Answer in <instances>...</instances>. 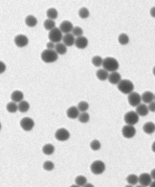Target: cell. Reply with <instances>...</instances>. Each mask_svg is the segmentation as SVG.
I'll use <instances>...</instances> for the list:
<instances>
[{
  "label": "cell",
  "mask_w": 155,
  "mask_h": 187,
  "mask_svg": "<svg viewBox=\"0 0 155 187\" xmlns=\"http://www.w3.org/2000/svg\"><path fill=\"white\" fill-rule=\"evenodd\" d=\"M103 66L104 69H106L108 72H113V71H117L118 70L119 63L115 58L107 57V58L103 59Z\"/></svg>",
  "instance_id": "1"
},
{
  "label": "cell",
  "mask_w": 155,
  "mask_h": 187,
  "mask_svg": "<svg viewBox=\"0 0 155 187\" xmlns=\"http://www.w3.org/2000/svg\"><path fill=\"white\" fill-rule=\"evenodd\" d=\"M57 55L55 49H46L41 53V60L46 63H52L57 60Z\"/></svg>",
  "instance_id": "2"
},
{
  "label": "cell",
  "mask_w": 155,
  "mask_h": 187,
  "mask_svg": "<svg viewBox=\"0 0 155 187\" xmlns=\"http://www.w3.org/2000/svg\"><path fill=\"white\" fill-rule=\"evenodd\" d=\"M118 89L123 94H129L134 90V85L129 80H122L118 84Z\"/></svg>",
  "instance_id": "3"
},
{
  "label": "cell",
  "mask_w": 155,
  "mask_h": 187,
  "mask_svg": "<svg viewBox=\"0 0 155 187\" xmlns=\"http://www.w3.org/2000/svg\"><path fill=\"white\" fill-rule=\"evenodd\" d=\"M48 37H49V41L54 42V43H59L61 41H62L63 38V33L61 32V30L60 28H54L53 30L49 31V34H48Z\"/></svg>",
  "instance_id": "4"
},
{
  "label": "cell",
  "mask_w": 155,
  "mask_h": 187,
  "mask_svg": "<svg viewBox=\"0 0 155 187\" xmlns=\"http://www.w3.org/2000/svg\"><path fill=\"white\" fill-rule=\"evenodd\" d=\"M90 170L94 175H102L105 171V164L102 160H95L90 165Z\"/></svg>",
  "instance_id": "5"
},
{
  "label": "cell",
  "mask_w": 155,
  "mask_h": 187,
  "mask_svg": "<svg viewBox=\"0 0 155 187\" xmlns=\"http://www.w3.org/2000/svg\"><path fill=\"white\" fill-rule=\"evenodd\" d=\"M139 114L136 112V111H128L124 114V120L125 122V124H128V125H135L137 124L139 122Z\"/></svg>",
  "instance_id": "6"
},
{
  "label": "cell",
  "mask_w": 155,
  "mask_h": 187,
  "mask_svg": "<svg viewBox=\"0 0 155 187\" xmlns=\"http://www.w3.org/2000/svg\"><path fill=\"white\" fill-rule=\"evenodd\" d=\"M122 134H123V136L124 137V138L130 139V138H132V137L135 136V134H136V129H135L133 125L127 124L125 126L123 127Z\"/></svg>",
  "instance_id": "7"
},
{
  "label": "cell",
  "mask_w": 155,
  "mask_h": 187,
  "mask_svg": "<svg viewBox=\"0 0 155 187\" xmlns=\"http://www.w3.org/2000/svg\"><path fill=\"white\" fill-rule=\"evenodd\" d=\"M55 137L57 140L59 141H67L70 138V133L67 131L64 128H61V129H57L55 133Z\"/></svg>",
  "instance_id": "8"
},
{
  "label": "cell",
  "mask_w": 155,
  "mask_h": 187,
  "mask_svg": "<svg viewBox=\"0 0 155 187\" xmlns=\"http://www.w3.org/2000/svg\"><path fill=\"white\" fill-rule=\"evenodd\" d=\"M20 127L21 129L25 132H30L34 129L35 127V121L30 117H24L20 121Z\"/></svg>",
  "instance_id": "9"
},
{
  "label": "cell",
  "mask_w": 155,
  "mask_h": 187,
  "mask_svg": "<svg viewBox=\"0 0 155 187\" xmlns=\"http://www.w3.org/2000/svg\"><path fill=\"white\" fill-rule=\"evenodd\" d=\"M128 104H129L131 107H136L138 105H140V104L142 103V96H141L139 93H137V92L132 91L131 93L128 94Z\"/></svg>",
  "instance_id": "10"
},
{
  "label": "cell",
  "mask_w": 155,
  "mask_h": 187,
  "mask_svg": "<svg viewBox=\"0 0 155 187\" xmlns=\"http://www.w3.org/2000/svg\"><path fill=\"white\" fill-rule=\"evenodd\" d=\"M28 43H29V39L25 35H17L15 37V44L17 47H20V48L25 47L26 45H28Z\"/></svg>",
  "instance_id": "11"
},
{
  "label": "cell",
  "mask_w": 155,
  "mask_h": 187,
  "mask_svg": "<svg viewBox=\"0 0 155 187\" xmlns=\"http://www.w3.org/2000/svg\"><path fill=\"white\" fill-rule=\"evenodd\" d=\"M152 181L151 175L148 173H143L139 176V183L142 186H149Z\"/></svg>",
  "instance_id": "12"
},
{
  "label": "cell",
  "mask_w": 155,
  "mask_h": 187,
  "mask_svg": "<svg viewBox=\"0 0 155 187\" xmlns=\"http://www.w3.org/2000/svg\"><path fill=\"white\" fill-rule=\"evenodd\" d=\"M75 45L79 49H85L87 47V45H88V39L83 36L78 37H76Z\"/></svg>",
  "instance_id": "13"
},
{
  "label": "cell",
  "mask_w": 155,
  "mask_h": 187,
  "mask_svg": "<svg viewBox=\"0 0 155 187\" xmlns=\"http://www.w3.org/2000/svg\"><path fill=\"white\" fill-rule=\"evenodd\" d=\"M66 114H67V117L70 118V119H77V118H79L81 111L78 109V107H70L69 109L67 110Z\"/></svg>",
  "instance_id": "14"
},
{
  "label": "cell",
  "mask_w": 155,
  "mask_h": 187,
  "mask_svg": "<svg viewBox=\"0 0 155 187\" xmlns=\"http://www.w3.org/2000/svg\"><path fill=\"white\" fill-rule=\"evenodd\" d=\"M73 24L71 21L69 20H64L61 23L60 25V29L61 30V32L63 34H68V33H71L73 31Z\"/></svg>",
  "instance_id": "15"
},
{
  "label": "cell",
  "mask_w": 155,
  "mask_h": 187,
  "mask_svg": "<svg viewBox=\"0 0 155 187\" xmlns=\"http://www.w3.org/2000/svg\"><path fill=\"white\" fill-rule=\"evenodd\" d=\"M122 81V77L121 74L118 73L117 71H113L109 73L108 76V82L112 85H118L120 82Z\"/></svg>",
  "instance_id": "16"
},
{
  "label": "cell",
  "mask_w": 155,
  "mask_h": 187,
  "mask_svg": "<svg viewBox=\"0 0 155 187\" xmlns=\"http://www.w3.org/2000/svg\"><path fill=\"white\" fill-rule=\"evenodd\" d=\"M75 41H76V38H75V36H74L72 33L65 34V35L63 36L62 42H63L66 46H72V45H75Z\"/></svg>",
  "instance_id": "17"
},
{
  "label": "cell",
  "mask_w": 155,
  "mask_h": 187,
  "mask_svg": "<svg viewBox=\"0 0 155 187\" xmlns=\"http://www.w3.org/2000/svg\"><path fill=\"white\" fill-rule=\"evenodd\" d=\"M136 112L139 114V116H147L149 112V107L147 106V104H140L136 107Z\"/></svg>",
  "instance_id": "18"
},
{
  "label": "cell",
  "mask_w": 155,
  "mask_h": 187,
  "mask_svg": "<svg viewBox=\"0 0 155 187\" xmlns=\"http://www.w3.org/2000/svg\"><path fill=\"white\" fill-rule=\"evenodd\" d=\"M23 98H24V94H23V92L20 91V90H15V91H13L12 94H11V99H12V101L16 102V103H19L20 101H22Z\"/></svg>",
  "instance_id": "19"
},
{
  "label": "cell",
  "mask_w": 155,
  "mask_h": 187,
  "mask_svg": "<svg viewBox=\"0 0 155 187\" xmlns=\"http://www.w3.org/2000/svg\"><path fill=\"white\" fill-rule=\"evenodd\" d=\"M96 76L100 81H106V80H108L109 72L106 69H104V68H103V69H99L98 71H97Z\"/></svg>",
  "instance_id": "20"
},
{
  "label": "cell",
  "mask_w": 155,
  "mask_h": 187,
  "mask_svg": "<svg viewBox=\"0 0 155 187\" xmlns=\"http://www.w3.org/2000/svg\"><path fill=\"white\" fill-rule=\"evenodd\" d=\"M142 101L145 104H149L150 102L154 101V94L151 91H145L142 94Z\"/></svg>",
  "instance_id": "21"
},
{
  "label": "cell",
  "mask_w": 155,
  "mask_h": 187,
  "mask_svg": "<svg viewBox=\"0 0 155 187\" xmlns=\"http://www.w3.org/2000/svg\"><path fill=\"white\" fill-rule=\"evenodd\" d=\"M143 131L147 134H152L155 132V124L153 122H147L143 126Z\"/></svg>",
  "instance_id": "22"
},
{
  "label": "cell",
  "mask_w": 155,
  "mask_h": 187,
  "mask_svg": "<svg viewBox=\"0 0 155 187\" xmlns=\"http://www.w3.org/2000/svg\"><path fill=\"white\" fill-rule=\"evenodd\" d=\"M55 50H56V52L59 54V55H64V54L67 53V46L63 42L56 43Z\"/></svg>",
  "instance_id": "23"
},
{
  "label": "cell",
  "mask_w": 155,
  "mask_h": 187,
  "mask_svg": "<svg viewBox=\"0 0 155 187\" xmlns=\"http://www.w3.org/2000/svg\"><path fill=\"white\" fill-rule=\"evenodd\" d=\"M25 24L28 27H35L37 24V19L34 15H30L26 16V18H25Z\"/></svg>",
  "instance_id": "24"
},
{
  "label": "cell",
  "mask_w": 155,
  "mask_h": 187,
  "mask_svg": "<svg viewBox=\"0 0 155 187\" xmlns=\"http://www.w3.org/2000/svg\"><path fill=\"white\" fill-rule=\"evenodd\" d=\"M29 110H30V104H29L27 101L22 100V101H20V102L18 103V111H20V112L25 113Z\"/></svg>",
  "instance_id": "25"
},
{
  "label": "cell",
  "mask_w": 155,
  "mask_h": 187,
  "mask_svg": "<svg viewBox=\"0 0 155 187\" xmlns=\"http://www.w3.org/2000/svg\"><path fill=\"white\" fill-rule=\"evenodd\" d=\"M6 109H7L8 112H10V113H15L18 111V103L14 102V101L10 102L7 104Z\"/></svg>",
  "instance_id": "26"
},
{
  "label": "cell",
  "mask_w": 155,
  "mask_h": 187,
  "mask_svg": "<svg viewBox=\"0 0 155 187\" xmlns=\"http://www.w3.org/2000/svg\"><path fill=\"white\" fill-rule=\"evenodd\" d=\"M42 152L46 155H51L55 152V147H54L53 144H45L42 147Z\"/></svg>",
  "instance_id": "27"
},
{
  "label": "cell",
  "mask_w": 155,
  "mask_h": 187,
  "mask_svg": "<svg viewBox=\"0 0 155 187\" xmlns=\"http://www.w3.org/2000/svg\"><path fill=\"white\" fill-rule=\"evenodd\" d=\"M43 26H44V28L46 29L47 31H51V30H53L54 28H56L55 20H54V19L47 18L46 20L44 21V23H43Z\"/></svg>",
  "instance_id": "28"
},
{
  "label": "cell",
  "mask_w": 155,
  "mask_h": 187,
  "mask_svg": "<svg viewBox=\"0 0 155 187\" xmlns=\"http://www.w3.org/2000/svg\"><path fill=\"white\" fill-rule=\"evenodd\" d=\"M127 181L130 185H135V184H137L139 182V176H136V175H134V174H130V175L128 176Z\"/></svg>",
  "instance_id": "29"
},
{
  "label": "cell",
  "mask_w": 155,
  "mask_h": 187,
  "mask_svg": "<svg viewBox=\"0 0 155 187\" xmlns=\"http://www.w3.org/2000/svg\"><path fill=\"white\" fill-rule=\"evenodd\" d=\"M118 41L121 45H127L129 42V37L127 34L123 33L118 37Z\"/></svg>",
  "instance_id": "30"
},
{
  "label": "cell",
  "mask_w": 155,
  "mask_h": 187,
  "mask_svg": "<svg viewBox=\"0 0 155 187\" xmlns=\"http://www.w3.org/2000/svg\"><path fill=\"white\" fill-rule=\"evenodd\" d=\"M57 11L55 9V8H50V9H48L47 10V12H46V15H47V17L48 18H50V19H55L57 17Z\"/></svg>",
  "instance_id": "31"
},
{
  "label": "cell",
  "mask_w": 155,
  "mask_h": 187,
  "mask_svg": "<svg viewBox=\"0 0 155 187\" xmlns=\"http://www.w3.org/2000/svg\"><path fill=\"white\" fill-rule=\"evenodd\" d=\"M103 60L101 56H95L92 58V64L96 67H100L103 65Z\"/></svg>",
  "instance_id": "32"
},
{
  "label": "cell",
  "mask_w": 155,
  "mask_h": 187,
  "mask_svg": "<svg viewBox=\"0 0 155 187\" xmlns=\"http://www.w3.org/2000/svg\"><path fill=\"white\" fill-rule=\"evenodd\" d=\"M75 182L78 186H84L87 183V180L84 176H78L75 180Z\"/></svg>",
  "instance_id": "33"
},
{
  "label": "cell",
  "mask_w": 155,
  "mask_h": 187,
  "mask_svg": "<svg viewBox=\"0 0 155 187\" xmlns=\"http://www.w3.org/2000/svg\"><path fill=\"white\" fill-rule=\"evenodd\" d=\"M79 121L81 122V123H82V124H85V123H87L89 121V119H90V116H89V114L87 113L86 111L85 112H81V114H80V116H79Z\"/></svg>",
  "instance_id": "34"
},
{
  "label": "cell",
  "mask_w": 155,
  "mask_h": 187,
  "mask_svg": "<svg viewBox=\"0 0 155 187\" xmlns=\"http://www.w3.org/2000/svg\"><path fill=\"white\" fill-rule=\"evenodd\" d=\"M78 109L80 110L81 112H85V111H87V110L89 109V105L85 101H82L78 104Z\"/></svg>",
  "instance_id": "35"
},
{
  "label": "cell",
  "mask_w": 155,
  "mask_h": 187,
  "mask_svg": "<svg viewBox=\"0 0 155 187\" xmlns=\"http://www.w3.org/2000/svg\"><path fill=\"white\" fill-rule=\"evenodd\" d=\"M101 147H102L101 142H100L99 140H97V139L92 140L91 143H90V148H91V150H93V151H99V150L101 149Z\"/></svg>",
  "instance_id": "36"
},
{
  "label": "cell",
  "mask_w": 155,
  "mask_h": 187,
  "mask_svg": "<svg viewBox=\"0 0 155 187\" xmlns=\"http://www.w3.org/2000/svg\"><path fill=\"white\" fill-rule=\"evenodd\" d=\"M89 15H90V13H89V11H88V9H86V8H84V7H82V8L80 9L79 15H80L81 18H82V19L87 18V17L89 16Z\"/></svg>",
  "instance_id": "37"
},
{
  "label": "cell",
  "mask_w": 155,
  "mask_h": 187,
  "mask_svg": "<svg viewBox=\"0 0 155 187\" xmlns=\"http://www.w3.org/2000/svg\"><path fill=\"white\" fill-rule=\"evenodd\" d=\"M55 168V164L54 162L50 161V160H47L43 163V169L45 171H52Z\"/></svg>",
  "instance_id": "38"
},
{
  "label": "cell",
  "mask_w": 155,
  "mask_h": 187,
  "mask_svg": "<svg viewBox=\"0 0 155 187\" xmlns=\"http://www.w3.org/2000/svg\"><path fill=\"white\" fill-rule=\"evenodd\" d=\"M72 34L76 37H81V36H82V34H83V30L81 28V27H74L73 28V31H72Z\"/></svg>",
  "instance_id": "39"
},
{
  "label": "cell",
  "mask_w": 155,
  "mask_h": 187,
  "mask_svg": "<svg viewBox=\"0 0 155 187\" xmlns=\"http://www.w3.org/2000/svg\"><path fill=\"white\" fill-rule=\"evenodd\" d=\"M149 106V111H151V112H155V101H152V102H150L149 104H148Z\"/></svg>",
  "instance_id": "40"
},
{
  "label": "cell",
  "mask_w": 155,
  "mask_h": 187,
  "mask_svg": "<svg viewBox=\"0 0 155 187\" xmlns=\"http://www.w3.org/2000/svg\"><path fill=\"white\" fill-rule=\"evenodd\" d=\"M46 47H47V49H55L56 43H54V42H52V41H49V42L46 44Z\"/></svg>",
  "instance_id": "41"
},
{
  "label": "cell",
  "mask_w": 155,
  "mask_h": 187,
  "mask_svg": "<svg viewBox=\"0 0 155 187\" xmlns=\"http://www.w3.org/2000/svg\"><path fill=\"white\" fill-rule=\"evenodd\" d=\"M150 15L155 18V7H152L150 9Z\"/></svg>",
  "instance_id": "42"
},
{
  "label": "cell",
  "mask_w": 155,
  "mask_h": 187,
  "mask_svg": "<svg viewBox=\"0 0 155 187\" xmlns=\"http://www.w3.org/2000/svg\"><path fill=\"white\" fill-rule=\"evenodd\" d=\"M0 64H1V70H0V72H1V73H3L4 71H5V69H6V66H5V64L1 62V63H0Z\"/></svg>",
  "instance_id": "43"
},
{
  "label": "cell",
  "mask_w": 155,
  "mask_h": 187,
  "mask_svg": "<svg viewBox=\"0 0 155 187\" xmlns=\"http://www.w3.org/2000/svg\"><path fill=\"white\" fill-rule=\"evenodd\" d=\"M150 175H151V178H152V180H155V169H153V170L150 172Z\"/></svg>",
  "instance_id": "44"
},
{
  "label": "cell",
  "mask_w": 155,
  "mask_h": 187,
  "mask_svg": "<svg viewBox=\"0 0 155 187\" xmlns=\"http://www.w3.org/2000/svg\"><path fill=\"white\" fill-rule=\"evenodd\" d=\"M151 150H152V152L153 153H155V141L152 143V145H151Z\"/></svg>",
  "instance_id": "45"
},
{
  "label": "cell",
  "mask_w": 155,
  "mask_h": 187,
  "mask_svg": "<svg viewBox=\"0 0 155 187\" xmlns=\"http://www.w3.org/2000/svg\"><path fill=\"white\" fill-rule=\"evenodd\" d=\"M149 186H151V187H155V180H153V181H151V183H150Z\"/></svg>",
  "instance_id": "46"
},
{
  "label": "cell",
  "mask_w": 155,
  "mask_h": 187,
  "mask_svg": "<svg viewBox=\"0 0 155 187\" xmlns=\"http://www.w3.org/2000/svg\"><path fill=\"white\" fill-rule=\"evenodd\" d=\"M152 73H153V75L155 76V66L153 67V69H152Z\"/></svg>",
  "instance_id": "47"
},
{
  "label": "cell",
  "mask_w": 155,
  "mask_h": 187,
  "mask_svg": "<svg viewBox=\"0 0 155 187\" xmlns=\"http://www.w3.org/2000/svg\"><path fill=\"white\" fill-rule=\"evenodd\" d=\"M154 101H155V94H154Z\"/></svg>",
  "instance_id": "48"
}]
</instances>
